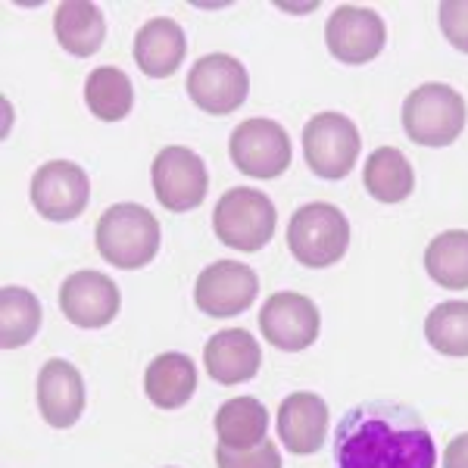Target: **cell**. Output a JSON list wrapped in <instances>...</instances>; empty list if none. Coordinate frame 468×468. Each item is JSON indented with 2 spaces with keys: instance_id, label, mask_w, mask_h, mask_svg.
Returning <instances> with one entry per match:
<instances>
[{
  "instance_id": "1",
  "label": "cell",
  "mask_w": 468,
  "mask_h": 468,
  "mask_svg": "<svg viewBox=\"0 0 468 468\" xmlns=\"http://www.w3.org/2000/svg\"><path fill=\"white\" fill-rule=\"evenodd\" d=\"M335 463L337 468H434L437 447L419 410L368 399L337 425Z\"/></svg>"
},
{
  "instance_id": "2",
  "label": "cell",
  "mask_w": 468,
  "mask_h": 468,
  "mask_svg": "<svg viewBox=\"0 0 468 468\" xmlns=\"http://www.w3.org/2000/svg\"><path fill=\"white\" fill-rule=\"evenodd\" d=\"M97 253L116 269H144L160 253V222L141 203H116L97 222Z\"/></svg>"
},
{
  "instance_id": "3",
  "label": "cell",
  "mask_w": 468,
  "mask_h": 468,
  "mask_svg": "<svg viewBox=\"0 0 468 468\" xmlns=\"http://www.w3.org/2000/svg\"><path fill=\"white\" fill-rule=\"evenodd\" d=\"M288 247L306 269H328L350 247V222L335 203H306L288 222Z\"/></svg>"
},
{
  "instance_id": "4",
  "label": "cell",
  "mask_w": 468,
  "mask_h": 468,
  "mask_svg": "<svg viewBox=\"0 0 468 468\" xmlns=\"http://www.w3.org/2000/svg\"><path fill=\"white\" fill-rule=\"evenodd\" d=\"M278 225L275 203L256 187H231L213 209V231L218 244L240 253H256L271 240Z\"/></svg>"
},
{
  "instance_id": "5",
  "label": "cell",
  "mask_w": 468,
  "mask_h": 468,
  "mask_svg": "<svg viewBox=\"0 0 468 468\" xmlns=\"http://www.w3.org/2000/svg\"><path fill=\"white\" fill-rule=\"evenodd\" d=\"M468 119L465 101L443 81L419 85L403 103V128L421 147H447L463 134Z\"/></svg>"
},
{
  "instance_id": "6",
  "label": "cell",
  "mask_w": 468,
  "mask_h": 468,
  "mask_svg": "<svg viewBox=\"0 0 468 468\" xmlns=\"http://www.w3.org/2000/svg\"><path fill=\"white\" fill-rule=\"evenodd\" d=\"M359 150H362L359 128L344 112H319L303 128L306 165L319 178L328 181L346 178L359 160Z\"/></svg>"
},
{
  "instance_id": "7",
  "label": "cell",
  "mask_w": 468,
  "mask_h": 468,
  "mask_svg": "<svg viewBox=\"0 0 468 468\" xmlns=\"http://www.w3.org/2000/svg\"><path fill=\"white\" fill-rule=\"evenodd\" d=\"M231 163L250 178H278L291 169V138L275 119H247L231 132Z\"/></svg>"
},
{
  "instance_id": "8",
  "label": "cell",
  "mask_w": 468,
  "mask_h": 468,
  "mask_svg": "<svg viewBox=\"0 0 468 468\" xmlns=\"http://www.w3.org/2000/svg\"><path fill=\"white\" fill-rule=\"evenodd\" d=\"M187 94L194 107L209 116H229L240 110L250 94V75L244 63L231 54H207L187 72Z\"/></svg>"
},
{
  "instance_id": "9",
  "label": "cell",
  "mask_w": 468,
  "mask_h": 468,
  "mask_svg": "<svg viewBox=\"0 0 468 468\" xmlns=\"http://www.w3.org/2000/svg\"><path fill=\"white\" fill-rule=\"evenodd\" d=\"M154 194L169 213H191L207 200V163L187 147H163L150 165Z\"/></svg>"
},
{
  "instance_id": "10",
  "label": "cell",
  "mask_w": 468,
  "mask_h": 468,
  "mask_svg": "<svg viewBox=\"0 0 468 468\" xmlns=\"http://www.w3.org/2000/svg\"><path fill=\"white\" fill-rule=\"evenodd\" d=\"M260 278L250 266L238 260H218L200 271L194 284V303L203 315L213 319H231L256 303Z\"/></svg>"
},
{
  "instance_id": "11",
  "label": "cell",
  "mask_w": 468,
  "mask_h": 468,
  "mask_svg": "<svg viewBox=\"0 0 468 468\" xmlns=\"http://www.w3.org/2000/svg\"><path fill=\"white\" fill-rule=\"evenodd\" d=\"M322 315L306 293L278 291L260 309L262 337L284 353H300L319 341Z\"/></svg>"
},
{
  "instance_id": "12",
  "label": "cell",
  "mask_w": 468,
  "mask_h": 468,
  "mask_svg": "<svg viewBox=\"0 0 468 468\" xmlns=\"http://www.w3.org/2000/svg\"><path fill=\"white\" fill-rule=\"evenodd\" d=\"M90 200V178L79 163L50 160L32 176V207L50 222H72Z\"/></svg>"
},
{
  "instance_id": "13",
  "label": "cell",
  "mask_w": 468,
  "mask_h": 468,
  "mask_svg": "<svg viewBox=\"0 0 468 468\" xmlns=\"http://www.w3.org/2000/svg\"><path fill=\"white\" fill-rule=\"evenodd\" d=\"M384 41H388L384 19L368 6H337L324 26V44L331 57L346 66H362L375 59L384 50Z\"/></svg>"
},
{
  "instance_id": "14",
  "label": "cell",
  "mask_w": 468,
  "mask_h": 468,
  "mask_svg": "<svg viewBox=\"0 0 468 468\" xmlns=\"http://www.w3.org/2000/svg\"><path fill=\"white\" fill-rule=\"evenodd\" d=\"M122 293L103 271H75L59 288V309L75 328H107L119 315Z\"/></svg>"
},
{
  "instance_id": "15",
  "label": "cell",
  "mask_w": 468,
  "mask_h": 468,
  "mask_svg": "<svg viewBox=\"0 0 468 468\" xmlns=\"http://www.w3.org/2000/svg\"><path fill=\"white\" fill-rule=\"evenodd\" d=\"M37 410L50 428H72L85 412V381L69 359H50L37 372Z\"/></svg>"
},
{
  "instance_id": "16",
  "label": "cell",
  "mask_w": 468,
  "mask_h": 468,
  "mask_svg": "<svg viewBox=\"0 0 468 468\" xmlns=\"http://www.w3.org/2000/svg\"><path fill=\"white\" fill-rule=\"evenodd\" d=\"M278 437L293 456H313L328 437V403L319 394H291L278 406Z\"/></svg>"
},
{
  "instance_id": "17",
  "label": "cell",
  "mask_w": 468,
  "mask_h": 468,
  "mask_svg": "<svg viewBox=\"0 0 468 468\" xmlns=\"http://www.w3.org/2000/svg\"><path fill=\"white\" fill-rule=\"evenodd\" d=\"M262 350L256 344V337L244 328H225L218 335L209 337V344L203 346V366H207L209 378L234 388V384L250 381L260 372Z\"/></svg>"
},
{
  "instance_id": "18",
  "label": "cell",
  "mask_w": 468,
  "mask_h": 468,
  "mask_svg": "<svg viewBox=\"0 0 468 468\" xmlns=\"http://www.w3.org/2000/svg\"><path fill=\"white\" fill-rule=\"evenodd\" d=\"M187 54V37L176 19L156 16L144 22L134 35V63L150 79H169L178 72Z\"/></svg>"
},
{
  "instance_id": "19",
  "label": "cell",
  "mask_w": 468,
  "mask_h": 468,
  "mask_svg": "<svg viewBox=\"0 0 468 468\" xmlns=\"http://www.w3.org/2000/svg\"><path fill=\"white\" fill-rule=\"evenodd\" d=\"M197 390V366L185 353H160L144 372V394L160 410H181Z\"/></svg>"
},
{
  "instance_id": "20",
  "label": "cell",
  "mask_w": 468,
  "mask_h": 468,
  "mask_svg": "<svg viewBox=\"0 0 468 468\" xmlns=\"http://www.w3.org/2000/svg\"><path fill=\"white\" fill-rule=\"evenodd\" d=\"M54 35L59 48L69 50L72 57H94L103 48L107 37V19L97 4L88 0H66L54 13Z\"/></svg>"
},
{
  "instance_id": "21",
  "label": "cell",
  "mask_w": 468,
  "mask_h": 468,
  "mask_svg": "<svg viewBox=\"0 0 468 468\" xmlns=\"http://www.w3.org/2000/svg\"><path fill=\"white\" fill-rule=\"evenodd\" d=\"M218 443L229 450H253L269 441V410L256 397H234L216 412Z\"/></svg>"
},
{
  "instance_id": "22",
  "label": "cell",
  "mask_w": 468,
  "mask_h": 468,
  "mask_svg": "<svg viewBox=\"0 0 468 468\" xmlns=\"http://www.w3.org/2000/svg\"><path fill=\"white\" fill-rule=\"evenodd\" d=\"M362 181H366V191L378 203H403L415 191L412 163L397 147L372 150L366 169H362Z\"/></svg>"
},
{
  "instance_id": "23",
  "label": "cell",
  "mask_w": 468,
  "mask_h": 468,
  "mask_svg": "<svg viewBox=\"0 0 468 468\" xmlns=\"http://www.w3.org/2000/svg\"><path fill=\"white\" fill-rule=\"evenodd\" d=\"M85 103L101 122H119L134 107L132 79L122 69H116V66H101L85 81Z\"/></svg>"
},
{
  "instance_id": "24",
  "label": "cell",
  "mask_w": 468,
  "mask_h": 468,
  "mask_svg": "<svg viewBox=\"0 0 468 468\" xmlns=\"http://www.w3.org/2000/svg\"><path fill=\"white\" fill-rule=\"evenodd\" d=\"M425 271L447 291L468 288V231L452 229L443 231L428 244L425 250Z\"/></svg>"
},
{
  "instance_id": "25",
  "label": "cell",
  "mask_w": 468,
  "mask_h": 468,
  "mask_svg": "<svg viewBox=\"0 0 468 468\" xmlns=\"http://www.w3.org/2000/svg\"><path fill=\"white\" fill-rule=\"evenodd\" d=\"M41 328V303L28 288H4L0 291V346L16 350L26 346Z\"/></svg>"
},
{
  "instance_id": "26",
  "label": "cell",
  "mask_w": 468,
  "mask_h": 468,
  "mask_svg": "<svg viewBox=\"0 0 468 468\" xmlns=\"http://www.w3.org/2000/svg\"><path fill=\"white\" fill-rule=\"evenodd\" d=\"M425 337L443 356H468V300H447L425 319Z\"/></svg>"
},
{
  "instance_id": "27",
  "label": "cell",
  "mask_w": 468,
  "mask_h": 468,
  "mask_svg": "<svg viewBox=\"0 0 468 468\" xmlns=\"http://www.w3.org/2000/svg\"><path fill=\"white\" fill-rule=\"evenodd\" d=\"M216 463L218 468H282V452L269 441L253 450H229L218 443Z\"/></svg>"
},
{
  "instance_id": "28",
  "label": "cell",
  "mask_w": 468,
  "mask_h": 468,
  "mask_svg": "<svg viewBox=\"0 0 468 468\" xmlns=\"http://www.w3.org/2000/svg\"><path fill=\"white\" fill-rule=\"evenodd\" d=\"M441 16V32L456 50L468 54V0H447L437 10Z\"/></svg>"
},
{
  "instance_id": "29",
  "label": "cell",
  "mask_w": 468,
  "mask_h": 468,
  "mask_svg": "<svg viewBox=\"0 0 468 468\" xmlns=\"http://www.w3.org/2000/svg\"><path fill=\"white\" fill-rule=\"evenodd\" d=\"M443 468H468V431L452 437L443 450Z\"/></svg>"
}]
</instances>
